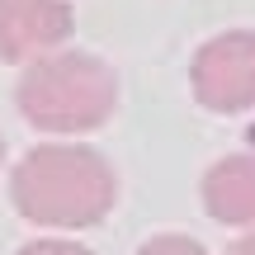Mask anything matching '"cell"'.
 <instances>
[{
	"instance_id": "1",
	"label": "cell",
	"mask_w": 255,
	"mask_h": 255,
	"mask_svg": "<svg viewBox=\"0 0 255 255\" xmlns=\"http://www.w3.org/2000/svg\"><path fill=\"white\" fill-rule=\"evenodd\" d=\"M9 199L33 227H95L109 218L119 199L114 165L95 146H71V142H47L24 151V161L9 175Z\"/></svg>"
},
{
	"instance_id": "2",
	"label": "cell",
	"mask_w": 255,
	"mask_h": 255,
	"mask_svg": "<svg viewBox=\"0 0 255 255\" xmlns=\"http://www.w3.org/2000/svg\"><path fill=\"white\" fill-rule=\"evenodd\" d=\"M14 104L43 132H90L114 114L119 81L114 66L90 52H47L24 66Z\"/></svg>"
},
{
	"instance_id": "3",
	"label": "cell",
	"mask_w": 255,
	"mask_h": 255,
	"mask_svg": "<svg viewBox=\"0 0 255 255\" xmlns=\"http://www.w3.org/2000/svg\"><path fill=\"white\" fill-rule=\"evenodd\" d=\"M194 100L213 114H246L255 104V33L232 28L203 43L189 62Z\"/></svg>"
},
{
	"instance_id": "4",
	"label": "cell",
	"mask_w": 255,
	"mask_h": 255,
	"mask_svg": "<svg viewBox=\"0 0 255 255\" xmlns=\"http://www.w3.org/2000/svg\"><path fill=\"white\" fill-rule=\"evenodd\" d=\"M76 14L66 0H0V62L28 66L47 52H62Z\"/></svg>"
},
{
	"instance_id": "5",
	"label": "cell",
	"mask_w": 255,
	"mask_h": 255,
	"mask_svg": "<svg viewBox=\"0 0 255 255\" xmlns=\"http://www.w3.org/2000/svg\"><path fill=\"white\" fill-rule=\"evenodd\" d=\"M203 213L227 227L255 222V156H222L203 175Z\"/></svg>"
},
{
	"instance_id": "6",
	"label": "cell",
	"mask_w": 255,
	"mask_h": 255,
	"mask_svg": "<svg viewBox=\"0 0 255 255\" xmlns=\"http://www.w3.org/2000/svg\"><path fill=\"white\" fill-rule=\"evenodd\" d=\"M137 255H208L194 237H151Z\"/></svg>"
},
{
	"instance_id": "7",
	"label": "cell",
	"mask_w": 255,
	"mask_h": 255,
	"mask_svg": "<svg viewBox=\"0 0 255 255\" xmlns=\"http://www.w3.org/2000/svg\"><path fill=\"white\" fill-rule=\"evenodd\" d=\"M14 255H95V251H85L81 241H52V237H43V241H28V246L14 251Z\"/></svg>"
},
{
	"instance_id": "8",
	"label": "cell",
	"mask_w": 255,
	"mask_h": 255,
	"mask_svg": "<svg viewBox=\"0 0 255 255\" xmlns=\"http://www.w3.org/2000/svg\"><path fill=\"white\" fill-rule=\"evenodd\" d=\"M227 255H255V232H246V237H237L227 246Z\"/></svg>"
},
{
	"instance_id": "9",
	"label": "cell",
	"mask_w": 255,
	"mask_h": 255,
	"mask_svg": "<svg viewBox=\"0 0 255 255\" xmlns=\"http://www.w3.org/2000/svg\"><path fill=\"white\" fill-rule=\"evenodd\" d=\"M0 161H5V137H0Z\"/></svg>"
}]
</instances>
